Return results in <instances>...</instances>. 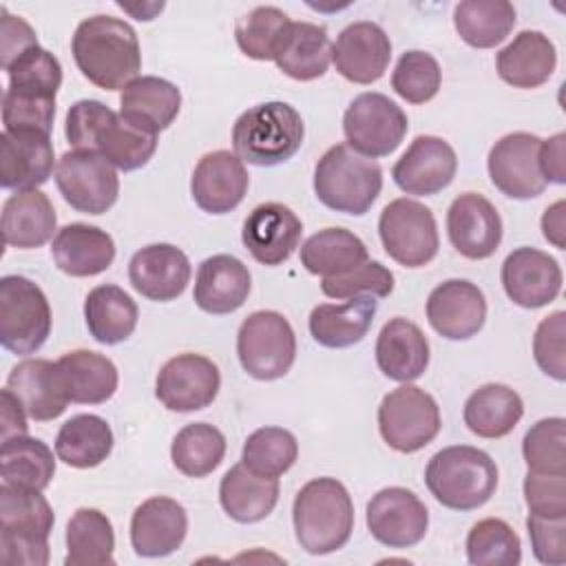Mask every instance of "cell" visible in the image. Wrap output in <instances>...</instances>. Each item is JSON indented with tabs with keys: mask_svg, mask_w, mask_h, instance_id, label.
Wrapping results in <instances>:
<instances>
[{
	"mask_svg": "<svg viewBox=\"0 0 566 566\" xmlns=\"http://www.w3.org/2000/svg\"><path fill=\"white\" fill-rule=\"evenodd\" d=\"M71 53L80 73L104 91H124L142 71L135 29L111 15H93L77 24Z\"/></svg>",
	"mask_w": 566,
	"mask_h": 566,
	"instance_id": "cell-1",
	"label": "cell"
},
{
	"mask_svg": "<svg viewBox=\"0 0 566 566\" xmlns=\"http://www.w3.org/2000/svg\"><path fill=\"white\" fill-rule=\"evenodd\" d=\"M64 135L73 148L95 150L124 172L146 166L157 150V135L128 124L97 99H80L69 108Z\"/></svg>",
	"mask_w": 566,
	"mask_h": 566,
	"instance_id": "cell-2",
	"label": "cell"
},
{
	"mask_svg": "<svg viewBox=\"0 0 566 566\" xmlns=\"http://www.w3.org/2000/svg\"><path fill=\"white\" fill-rule=\"evenodd\" d=\"M292 522L305 553H334L349 542L354 531L352 495L336 478H314L296 493Z\"/></svg>",
	"mask_w": 566,
	"mask_h": 566,
	"instance_id": "cell-3",
	"label": "cell"
},
{
	"mask_svg": "<svg viewBox=\"0 0 566 566\" xmlns=\"http://www.w3.org/2000/svg\"><path fill=\"white\" fill-rule=\"evenodd\" d=\"M53 509L40 489L0 482V562L46 566Z\"/></svg>",
	"mask_w": 566,
	"mask_h": 566,
	"instance_id": "cell-4",
	"label": "cell"
},
{
	"mask_svg": "<svg viewBox=\"0 0 566 566\" xmlns=\"http://www.w3.org/2000/svg\"><path fill=\"white\" fill-rule=\"evenodd\" d=\"M424 484L442 506L473 511L484 506L495 493L497 467L486 451L453 444L431 455L424 469Z\"/></svg>",
	"mask_w": 566,
	"mask_h": 566,
	"instance_id": "cell-5",
	"label": "cell"
},
{
	"mask_svg": "<svg viewBox=\"0 0 566 566\" xmlns=\"http://www.w3.org/2000/svg\"><path fill=\"white\" fill-rule=\"evenodd\" d=\"M305 137L298 111L285 102H263L243 111L232 126V148L243 164L270 168L292 159Z\"/></svg>",
	"mask_w": 566,
	"mask_h": 566,
	"instance_id": "cell-6",
	"label": "cell"
},
{
	"mask_svg": "<svg viewBox=\"0 0 566 566\" xmlns=\"http://www.w3.org/2000/svg\"><path fill=\"white\" fill-rule=\"evenodd\" d=\"M382 168L376 159L363 157L347 144H336L323 153L314 168V192L329 210L360 217L378 199Z\"/></svg>",
	"mask_w": 566,
	"mask_h": 566,
	"instance_id": "cell-7",
	"label": "cell"
},
{
	"mask_svg": "<svg viewBox=\"0 0 566 566\" xmlns=\"http://www.w3.org/2000/svg\"><path fill=\"white\" fill-rule=\"evenodd\" d=\"M51 334V305L31 279H0V343L18 356L35 354Z\"/></svg>",
	"mask_w": 566,
	"mask_h": 566,
	"instance_id": "cell-8",
	"label": "cell"
},
{
	"mask_svg": "<svg viewBox=\"0 0 566 566\" xmlns=\"http://www.w3.org/2000/svg\"><path fill=\"white\" fill-rule=\"evenodd\" d=\"M237 356L252 378H283L296 358V336L290 321L272 310L252 312L239 327Z\"/></svg>",
	"mask_w": 566,
	"mask_h": 566,
	"instance_id": "cell-9",
	"label": "cell"
},
{
	"mask_svg": "<svg viewBox=\"0 0 566 566\" xmlns=\"http://www.w3.org/2000/svg\"><path fill=\"white\" fill-rule=\"evenodd\" d=\"M440 407L424 389L402 382L389 391L378 407V431L382 440L400 453L424 449L440 431Z\"/></svg>",
	"mask_w": 566,
	"mask_h": 566,
	"instance_id": "cell-10",
	"label": "cell"
},
{
	"mask_svg": "<svg viewBox=\"0 0 566 566\" xmlns=\"http://www.w3.org/2000/svg\"><path fill=\"white\" fill-rule=\"evenodd\" d=\"M385 252L405 268H422L438 254L440 239L433 212L416 199L389 201L378 219Z\"/></svg>",
	"mask_w": 566,
	"mask_h": 566,
	"instance_id": "cell-11",
	"label": "cell"
},
{
	"mask_svg": "<svg viewBox=\"0 0 566 566\" xmlns=\"http://www.w3.org/2000/svg\"><path fill=\"white\" fill-rule=\"evenodd\" d=\"M409 128L405 111L382 93H360L343 115L347 146L363 157L376 159L391 155Z\"/></svg>",
	"mask_w": 566,
	"mask_h": 566,
	"instance_id": "cell-12",
	"label": "cell"
},
{
	"mask_svg": "<svg viewBox=\"0 0 566 566\" xmlns=\"http://www.w3.org/2000/svg\"><path fill=\"white\" fill-rule=\"evenodd\" d=\"M55 184L64 201L84 214L111 210L119 195L115 166L95 150H69L55 166Z\"/></svg>",
	"mask_w": 566,
	"mask_h": 566,
	"instance_id": "cell-13",
	"label": "cell"
},
{
	"mask_svg": "<svg viewBox=\"0 0 566 566\" xmlns=\"http://www.w3.org/2000/svg\"><path fill=\"white\" fill-rule=\"evenodd\" d=\"M221 387L219 367L201 354H177L164 363L155 380L157 400L179 413L212 405Z\"/></svg>",
	"mask_w": 566,
	"mask_h": 566,
	"instance_id": "cell-14",
	"label": "cell"
},
{
	"mask_svg": "<svg viewBox=\"0 0 566 566\" xmlns=\"http://www.w3.org/2000/svg\"><path fill=\"white\" fill-rule=\"evenodd\" d=\"M542 139L533 133H509L500 137L486 159L493 186L511 199H533L546 188L539 170Z\"/></svg>",
	"mask_w": 566,
	"mask_h": 566,
	"instance_id": "cell-15",
	"label": "cell"
},
{
	"mask_svg": "<svg viewBox=\"0 0 566 566\" xmlns=\"http://www.w3.org/2000/svg\"><path fill=\"white\" fill-rule=\"evenodd\" d=\"M429 526L424 502L409 489L387 486L367 502V528L376 542L389 548H411Z\"/></svg>",
	"mask_w": 566,
	"mask_h": 566,
	"instance_id": "cell-16",
	"label": "cell"
},
{
	"mask_svg": "<svg viewBox=\"0 0 566 566\" xmlns=\"http://www.w3.org/2000/svg\"><path fill=\"white\" fill-rule=\"evenodd\" d=\"M458 157L451 144L436 135H418L391 168L396 186L416 197L442 192L455 177Z\"/></svg>",
	"mask_w": 566,
	"mask_h": 566,
	"instance_id": "cell-17",
	"label": "cell"
},
{
	"mask_svg": "<svg viewBox=\"0 0 566 566\" xmlns=\"http://www.w3.org/2000/svg\"><path fill=\"white\" fill-rule=\"evenodd\" d=\"M427 321L447 340L475 336L486 321V298L467 279H449L436 285L427 298Z\"/></svg>",
	"mask_w": 566,
	"mask_h": 566,
	"instance_id": "cell-18",
	"label": "cell"
},
{
	"mask_svg": "<svg viewBox=\"0 0 566 566\" xmlns=\"http://www.w3.org/2000/svg\"><path fill=\"white\" fill-rule=\"evenodd\" d=\"M502 287L506 296L526 310H537L557 298L562 290L559 263L537 248H517L502 263Z\"/></svg>",
	"mask_w": 566,
	"mask_h": 566,
	"instance_id": "cell-19",
	"label": "cell"
},
{
	"mask_svg": "<svg viewBox=\"0 0 566 566\" xmlns=\"http://www.w3.org/2000/svg\"><path fill=\"white\" fill-rule=\"evenodd\" d=\"M389 60V35L380 24L369 20L347 24L332 44V62L336 71L354 84H371L380 80Z\"/></svg>",
	"mask_w": 566,
	"mask_h": 566,
	"instance_id": "cell-20",
	"label": "cell"
},
{
	"mask_svg": "<svg viewBox=\"0 0 566 566\" xmlns=\"http://www.w3.org/2000/svg\"><path fill=\"white\" fill-rule=\"evenodd\" d=\"M447 234L451 245L467 259L480 261L495 254L502 241V219L495 206L478 195L455 197L447 212Z\"/></svg>",
	"mask_w": 566,
	"mask_h": 566,
	"instance_id": "cell-21",
	"label": "cell"
},
{
	"mask_svg": "<svg viewBox=\"0 0 566 566\" xmlns=\"http://www.w3.org/2000/svg\"><path fill=\"white\" fill-rule=\"evenodd\" d=\"M303 232L301 219L283 203L268 201L256 206L243 221L241 241L261 265H281L298 248Z\"/></svg>",
	"mask_w": 566,
	"mask_h": 566,
	"instance_id": "cell-22",
	"label": "cell"
},
{
	"mask_svg": "<svg viewBox=\"0 0 566 566\" xmlns=\"http://www.w3.org/2000/svg\"><path fill=\"white\" fill-rule=\"evenodd\" d=\"M190 261L184 250L170 243H153L137 250L128 263V279L135 292L148 301L168 303L184 294L190 283Z\"/></svg>",
	"mask_w": 566,
	"mask_h": 566,
	"instance_id": "cell-23",
	"label": "cell"
},
{
	"mask_svg": "<svg viewBox=\"0 0 566 566\" xmlns=\"http://www.w3.org/2000/svg\"><path fill=\"white\" fill-rule=\"evenodd\" d=\"M250 186L243 161L230 150H214L199 159L192 170L190 192L195 203L208 214H226L234 210Z\"/></svg>",
	"mask_w": 566,
	"mask_h": 566,
	"instance_id": "cell-24",
	"label": "cell"
},
{
	"mask_svg": "<svg viewBox=\"0 0 566 566\" xmlns=\"http://www.w3.org/2000/svg\"><path fill=\"white\" fill-rule=\"evenodd\" d=\"M55 155L46 133L2 130L0 135V186L7 190H33L53 172Z\"/></svg>",
	"mask_w": 566,
	"mask_h": 566,
	"instance_id": "cell-25",
	"label": "cell"
},
{
	"mask_svg": "<svg viewBox=\"0 0 566 566\" xmlns=\"http://www.w3.org/2000/svg\"><path fill=\"white\" fill-rule=\"evenodd\" d=\"M188 533L186 509L166 495L144 500L130 517V544L139 557L175 553Z\"/></svg>",
	"mask_w": 566,
	"mask_h": 566,
	"instance_id": "cell-26",
	"label": "cell"
},
{
	"mask_svg": "<svg viewBox=\"0 0 566 566\" xmlns=\"http://www.w3.org/2000/svg\"><path fill=\"white\" fill-rule=\"evenodd\" d=\"M250 287L252 279L243 261L232 254H214L199 265L192 298L199 310L221 316L237 312L248 301Z\"/></svg>",
	"mask_w": 566,
	"mask_h": 566,
	"instance_id": "cell-27",
	"label": "cell"
},
{
	"mask_svg": "<svg viewBox=\"0 0 566 566\" xmlns=\"http://www.w3.org/2000/svg\"><path fill=\"white\" fill-rule=\"evenodd\" d=\"M7 389L22 402L27 416L38 422L62 416L69 405L57 363L46 358H27L18 363L7 378Z\"/></svg>",
	"mask_w": 566,
	"mask_h": 566,
	"instance_id": "cell-28",
	"label": "cell"
},
{
	"mask_svg": "<svg viewBox=\"0 0 566 566\" xmlns=\"http://www.w3.org/2000/svg\"><path fill=\"white\" fill-rule=\"evenodd\" d=\"M376 363L389 380L413 382L429 367V340L416 323L394 316L376 338Z\"/></svg>",
	"mask_w": 566,
	"mask_h": 566,
	"instance_id": "cell-29",
	"label": "cell"
},
{
	"mask_svg": "<svg viewBox=\"0 0 566 566\" xmlns=\"http://www.w3.org/2000/svg\"><path fill=\"white\" fill-rule=\"evenodd\" d=\"M51 254L64 274L95 276L111 268L115 259V241L97 226L69 223L55 232Z\"/></svg>",
	"mask_w": 566,
	"mask_h": 566,
	"instance_id": "cell-30",
	"label": "cell"
},
{
	"mask_svg": "<svg viewBox=\"0 0 566 566\" xmlns=\"http://www.w3.org/2000/svg\"><path fill=\"white\" fill-rule=\"evenodd\" d=\"M557 66L555 44L542 31H520L495 55L497 75L513 88H537Z\"/></svg>",
	"mask_w": 566,
	"mask_h": 566,
	"instance_id": "cell-31",
	"label": "cell"
},
{
	"mask_svg": "<svg viewBox=\"0 0 566 566\" xmlns=\"http://www.w3.org/2000/svg\"><path fill=\"white\" fill-rule=\"evenodd\" d=\"M378 312V301L369 294L352 296L345 303H321L310 314L312 338L329 349H345L360 343Z\"/></svg>",
	"mask_w": 566,
	"mask_h": 566,
	"instance_id": "cell-32",
	"label": "cell"
},
{
	"mask_svg": "<svg viewBox=\"0 0 566 566\" xmlns=\"http://www.w3.org/2000/svg\"><path fill=\"white\" fill-rule=\"evenodd\" d=\"M181 108V93L179 88L155 75H139L135 77L119 97V115L146 130L157 135L159 130L168 128Z\"/></svg>",
	"mask_w": 566,
	"mask_h": 566,
	"instance_id": "cell-33",
	"label": "cell"
},
{
	"mask_svg": "<svg viewBox=\"0 0 566 566\" xmlns=\"http://www.w3.org/2000/svg\"><path fill=\"white\" fill-rule=\"evenodd\" d=\"M57 226L51 199L33 188L18 190L2 206V239L7 245L31 250L44 245Z\"/></svg>",
	"mask_w": 566,
	"mask_h": 566,
	"instance_id": "cell-34",
	"label": "cell"
},
{
	"mask_svg": "<svg viewBox=\"0 0 566 566\" xmlns=\"http://www.w3.org/2000/svg\"><path fill=\"white\" fill-rule=\"evenodd\" d=\"M219 502L239 524L265 520L279 502V478L252 473L243 462L230 467L219 484Z\"/></svg>",
	"mask_w": 566,
	"mask_h": 566,
	"instance_id": "cell-35",
	"label": "cell"
},
{
	"mask_svg": "<svg viewBox=\"0 0 566 566\" xmlns=\"http://www.w3.org/2000/svg\"><path fill=\"white\" fill-rule=\"evenodd\" d=\"M332 60V42L327 29L314 22H290L274 62L279 71L298 82H312L327 73Z\"/></svg>",
	"mask_w": 566,
	"mask_h": 566,
	"instance_id": "cell-36",
	"label": "cell"
},
{
	"mask_svg": "<svg viewBox=\"0 0 566 566\" xmlns=\"http://www.w3.org/2000/svg\"><path fill=\"white\" fill-rule=\"evenodd\" d=\"M55 363H57L69 402L102 405L117 389V382H119L117 367L113 365L111 358L97 352L73 349V352H66Z\"/></svg>",
	"mask_w": 566,
	"mask_h": 566,
	"instance_id": "cell-37",
	"label": "cell"
},
{
	"mask_svg": "<svg viewBox=\"0 0 566 566\" xmlns=\"http://www.w3.org/2000/svg\"><path fill=\"white\" fill-rule=\"evenodd\" d=\"M524 416V402L515 389L502 382L478 387L464 402V424L478 438H504Z\"/></svg>",
	"mask_w": 566,
	"mask_h": 566,
	"instance_id": "cell-38",
	"label": "cell"
},
{
	"mask_svg": "<svg viewBox=\"0 0 566 566\" xmlns=\"http://www.w3.org/2000/svg\"><path fill=\"white\" fill-rule=\"evenodd\" d=\"M137 305L119 285H97L86 294L84 321L88 334L102 345L126 340L137 327Z\"/></svg>",
	"mask_w": 566,
	"mask_h": 566,
	"instance_id": "cell-39",
	"label": "cell"
},
{
	"mask_svg": "<svg viewBox=\"0 0 566 566\" xmlns=\"http://www.w3.org/2000/svg\"><path fill=\"white\" fill-rule=\"evenodd\" d=\"M113 451V429L95 413L69 418L55 438V455L73 469H93Z\"/></svg>",
	"mask_w": 566,
	"mask_h": 566,
	"instance_id": "cell-40",
	"label": "cell"
},
{
	"mask_svg": "<svg viewBox=\"0 0 566 566\" xmlns=\"http://www.w3.org/2000/svg\"><path fill=\"white\" fill-rule=\"evenodd\" d=\"M369 261L365 243L345 228H325L301 245V263L321 279L345 274Z\"/></svg>",
	"mask_w": 566,
	"mask_h": 566,
	"instance_id": "cell-41",
	"label": "cell"
},
{
	"mask_svg": "<svg viewBox=\"0 0 566 566\" xmlns=\"http://www.w3.org/2000/svg\"><path fill=\"white\" fill-rule=\"evenodd\" d=\"M515 20V7L506 0H462L453 9L458 35L473 49H493L504 42Z\"/></svg>",
	"mask_w": 566,
	"mask_h": 566,
	"instance_id": "cell-42",
	"label": "cell"
},
{
	"mask_svg": "<svg viewBox=\"0 0 566 566\" xmlns=\"http://www.w3.org/2000/svg\"><path fill=\"white\" fill-rule=\"evenodd\" d=\"M115 533L111 520L97 509H77L66 524V566L115 564Z\"/></svg>",
	"mask_w": 566,
	"mask_h": 566,
	"instance_id": "cell-43",
	"label": "cell"
},
{
	"mask_svg": "<svg viewBox=\"0 0 566 566\" xmlns=\"http://www.w3.org/2000/svg\"><path fill=\"white\" fill-rule=\"evenodd\" d=\"M9 75L4 95L31 102H55L62 86L60 60L40 44L27 49L9 66L2 69Z\"/></svg>",
	"mask_w": 566,
	"mask_h": 566,
	"instance_id": "cell-44",
	"label": "cell"
},
{
	"mask_svg": "<svg viewBox=\"0 0 566 566\" xmlns=\"http://www.w3.org/2000/svg\"><path fill=\"white\" fill-rule=\"evenodd\" d=\"M55 473L53 451L38 438L13 436L0 447V478L7 484H20L44 491Z\"/></svg>",
	"mask_w": 566,
	"mask_h": 566,
	"instance_id": "cell-45",
	"label": "cell"
},
{
	"mask_svg": "<svg viewBox=\"0 0 566 566\" xmlns=\"http://www.w3.org/2000/svg\"><path fill=\"white\" fill-rule=\"evenodd\" d=\"M226 455V436L208 424V422H192L177 431L170 460L188 478H203L212 473Z\"/></svg>",
	"mask_w": 566,
	"mask_h": 566,
	"instance_id": "cell-46",
	"label": "cell"
},
{
	"mask_svg": "<svg viewBox=\"0 0 566 566\" xmlns=\"http://www.w3.org/2000/svg\"><path fill=\"white\" fill-rule=\"evenodd\" d=\"M298 458V442L283 427H261L252 431L241 451V462L256 475L279 478L292 469Z\"/></svg>",
	"mask_w": 566,
	"mask_h": 566,
	"instance_id": "cell-47",
	"label": "cell"
},
{
	"mask_svg": "<svg viewBox=\"0 0 566 566\" xmlns=\"http://www.w3.org/2000/svg\"><path fill=\"white\" fill-rule=\"evenodd\" d=\"M467 559L473 566H517L522 562L520 537L504 520L484 517L467 535Z\"/></svg>",
	"mask_w": 566,
	"mask_h": 566,
	"instance_id": "cell-48",
	"label": "cell"
},
{
	"mask_svg": "<svg viewBox=\"0 0 566 566\" xmlns=\"http://www.w3.org/2000/svg\"><path fill=\"white\" fill-rule=\"evenodd\" d=\"M290 22L287 13L276 7H256L237 20L234 40L243 55L259 62L274 60Z\"/></svg>",
	"mask_w": 566,
	"mask_h": 566,
	"instance_id": "cell-49",
	"label": "cell"
},
{
	"mask_svg": "<svg viewBox=\"0 0 566 566\" xmlns=\"http://www.w3.org/2000/svg\"><path fill=\"white\" fill-rule=\"evenodd\" d=\"M442 84L438 60L427 51H407L398 57L391 73V88L409 104H424L433 99Z\"/></svg>",
	"mask_w": 566,
	"mask_h": 566,
	"instance_id": "cell-50",
	"label": "cell"
},
{
	"mask_svg": "<svg viewBox=\"0 0 566 566\" xmlns=\"http://www.w3.org/2000/svg\"><path fill=\"white\" fill-rule=\"evenodd\" d=\"M522 455L528 471L566 473V420H537L522 440Z\"/></svg>",
	"mask_w": 566,
	"mask_h": 566,
	"instance_id": "cell-51",
	"label": "cell"
},
{
	"mask_svg": "<svg viewBox=\"0 0 566 566\" xmlns=\"http://www.w3.org/2000/svg\"><path fill=\"white\" fill-rule=\"evenodd\" d=\"M321 290L329 298H352L360 294L385 298L394 292V274L382 263L369 259L345 274L321 279Z\"/></svg>",
	"mask_w": 566,
	"mask_h": 566,
	"instance_id": "cell-52",
	"label": "cell"
},
{
	"mask_svg": "<svg viewBox=\"0 0 566 566\" xmlns=\"http://www.w3.org/2000/svg\"><path fill=\"white\" fill-rule=\"evenodd\" d=\"M566 312L557 310L539 321L533 336V356L537 367L557 382L566 380Z\"/></svg>",
	"mask_w": 566,
	"mask_h": 566,
	"instance_id": "cell-53",
	"label": "cell"
},
{
	"mask_svg": "<svg viewBox=\"0 0 566 566\" xmlns=\"http://www.w3.org/2000/svg\"><path fill=\"white\" fill-rule=\"evenodd\" d=\"M524 500L528 513L542 517L566 515V473L528 471L524 478Z\"/></svg>",
	"mask_w": 566,
	"mask_h": 566,
	"instance_id": "cell-54",
	"label": "cell"
},
{
	"mask_svg": "<svg viewBox=\"0 0 566 566\" xmlns=\"http://www.w3.org/2000/svg\"><path fill=\"white\" fill-rule=\"evenodd\" d=\"M526 528L537 562L546 566L566 564V515L564 517H542L528 513Z\"/></svg>",
	"mask_w": 566,
	"mask_h": 566,
	"instance_id": "cell-55",
	"label": "cell"
},
{
	"mask_svg": "<svg viewBox=\"0 0 566 566\" xmlns=\"http://www.w3.org/2000/svg\"><path fill=\"white\" fill-rule=\"evenodd\" d=\"M0 66H9L18 55L38 44V35L27 20L20 15H11L4 7L0 9Z\"/></svg>",
	"mask_w": 566,
	"mask_h": 566,
	"instance_id": "cell-56",
	"label": "cell"
},
{
	"mask_svg": "<svg viewBox=\"0 0 566 566\" xmlns=\"http://www.w3.org/2000/svg\"><path fill=\"white\" fill-rule=\"evenodd\" d=\"M539 170L546 184H566V135L557 133L542 139L539 146Z\"/></svg>",
	"mask_w": 566,
	"mask_h": 566,
	"instance_id": "cell-57",
	"label": "cell"
},
{
	"mask_svg": "<svg viewBox=\"0 0 566 566\" xmlns=\"http://www.w3.org/2000/svg\"><path fill=\"white\" fill-rule=\"evenodd\" d=\"M27 411L13 391L2 389V440L13 436H27Z\"/></svg>",
	"mask_w": 566,
	"mask_h": 566,
	"instance_id": "cell-58",
	"label": "cell"
},
{
	"mask_svg": "<svg viewBox=\"0 0 566 566\" xmlns=\"http://www.w3.org/2000/svg\"><path fill=\"white\" fill-rule=\"evenodd\" d=\"M542 234L548 243H553L557 250L566 248V201L559 199L553 206H548L542 214Z\"/></svg>",
	"mask_w": 566,
	"mask_h": 566,
	"instance_id": "cell-59",
	"label": "cell"
}]
</instances>
